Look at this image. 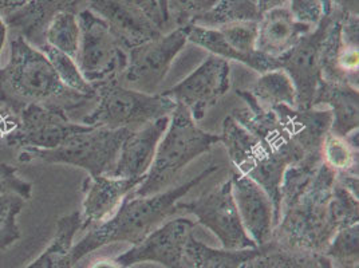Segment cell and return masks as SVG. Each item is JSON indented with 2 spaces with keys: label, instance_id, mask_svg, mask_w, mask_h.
Segmentation results:
<instances>
[{
  "label": "cell",
  "instance_id": "cell-23",
  "mask_svg": "<svg viewBox=\"0 0 359 268\" xmlns=\"http://www.w3.org/2000/svg\"><path fill=\"white\" fill-rule=\"evenodd\" d=\"M327 106L331 112V133L338 135L358 130L359 94L357 88L348 83L320 81L315 94L313 107Z\"/></svg>",
  "mask_w": 359,
  "mask_h": 268
},
{
  "label": "cell",
  "instance_id": "cell-42",
  "mask_svg": "<svg viewBox=\"0 0 359 268\" xmlns=\"http://www.w3.org/2000/svg\"><path fill=\"white\" fill-rule=\"evenodd\" d=\"M335 181L347 189L351 194L355 197H359V179L358 175L353 173H335Z\"/></svg>",
  "mask_w": 359,
  "mask_h": 268
},
{
  "label": "cell",
  "instance_id": "cell-14",
  "mask_svg": "<svg viewBox=\"0 0 359 268\" xmlns=\"http://www.w3.org/2000/svg\"><path fill=\"white\" fill-rule=\"evenodd\" d=\"M332 16L325 15L309 34L303 35L283 57L280 69L290 76L297 94V109H311L322 81L320 54Z\"/></svg>",
  "mask_w": 359,
  "mask_h": 268
},
{
  "label": "cell",
  "instance_id": "cell-2",
  "mask_svg": "<svg viewBox=\"0 0 359 268\" xmlns=\"http://www.w3.org/2000/svg\"><path fill=\"white\" fill-rule=\"evenodd\" d=\"M93 100L67 89L54 72L45 53L15 35L10 42V57L0 69V102L19 112L27 105L79 107Z\"/></svg>",
  "mask_w": 359,
  "mask_h": 268
},
{
  "label": "cell",
  "instance_id": "cell-50",
  "mask_svg": "<svg viewBox=\"0 0 359 268\" xmlns=\"http://www.w3.org/2000/svg\"><path fill=\"white\" fill-rule=\"evenodd\" d=\"M322 4H323V13H325V15H329L330 0H322Z\"/></svg>",
  "mask_w": 359,
  "mask_h": 268
},
{
  "label": "cell",
  "instance_id": "cell-29",
  "mask_svg": "<svg viewBox=\"0 0 359 268\" xmlns=\"http://www.w3.org/2000/svg\"><path fill=\"white\" fill-rule=\"evenodd\" d=\"M81 29L75 13L63 11L53 18L45 32V43L76 58L79 50Z\"/></svg>",
  "mask_w": 359,
  "mask_h": 268
},
{
  "label": "cell",
  "instance_id": "cell-47",
  "mask_svg": "<svg viewBox=\"0 0 359 268\" xmlns=\"http://www.w3.org/2000/svg\"><path fill=\"white\" fill-rule=\"evenodd\" d=\"M298 268H318L316 267V263H315V256L302 255Z\"/></svg>",
  "mask_w": 359,
  "mask_h": 268
},
{
  "label": "cell",
  "instance_id": "cell-32",
  "mask_svg": "<svg viewBox=\"0 0 359 268\" xmlns=\"http://www.w3.org/2000/svg\"><path fill=\"white\" fill-rule=\"evenodd\" d=\"M25 204L26 200L18 194H0V251L20 239L18 216Z\"/></svg>",
  "mask_w": 359,
  "mask_h": 268
},
{
  "label": "cell",
  "instance_id": "cell-33",
  "mask_svg": "<svg viewBox=\"0 0 359 268\" xmlns=\"http://www.w3.org/2000/svg\"><path fill=\"white\" fill-rule=\"evenodd\" d=\"M330 222L335 232L339 229L358 224L359 203L358 197L350 194L337 181L330 200Z\"/></svg>",
  "mask_w": 359,
  "mask_h": 268
},
{
  "label": "cell",
  "instance_id": "cell-7",
  "mask_svg": "<svg viewBox=\"0 0 359 268\" xmlns=\"http://www.w3.org/2000/svg\"><path fill=\"white\" fill-rule=\"evenodd\" d=\"M220 142L224 144L231 164L236 172L255 181L273 206L275 222L279 220L280 208V184L283 179L285 161L262 145L252 134L247 132L231 116L223 121Z\"/></svg>",
  "mask_w": 359,
  "mask_h": 268
},
{
  "label": "cell",
  "instance_id": "cell-25",
  "mask_svg": "<svg viewBox=\"0 0 359 268\" xmlns=\"http://www.w3.org/2000/svg\"><path fill=\"white\" fill-rule=\"evenodd\" d=\"M273 247V243H269L262 247L247 250H216L198 241L194 235L188 241L187 253L192 268H240L244 263L267 253Z\"/></svg>",
  "mask_w": 359,
  "mask_h": 268
},
{
  "label": "cell",
  "instance_id": "cell-52",
  "mask_svg": "<svg viewBox=\"0 0 359 268\" xmlns=\"http://www.w3.org/2000/svg\"><path fill=\"white\" fill-rule=\"evenodd\" d=\"M156 268H158V267H156Z\"/></svg>",
  "mask_w": 359,
  "mask_h": 268
},
{
  "label": "cell",
  "instance_id": "cell-20",
  "mask_svg": "<svg viewBox=\"0 0 359 268\" xmlns=\"http://www.w3.org/2000/svg\"><path fill=\"white\" fill-rule=\"evenodd\" d=\"M292 142L304 154L320 153L325 137L331 130V112L329 109H297L280 105L273 109Z\"/></svg>",
  "mask_w": 359,
  "mask_h": 268
},
{
  "label": "cell",
  "instance_id": "cell-8",
  "mask_svg": "<svg viewBox=\"0 0 359 268\" xmlns=\"http://www.w3.org/2000/svg\"><path fill=\"white\" fill-rule=\"evenodd\" d=\"M81 29L76 63L85 79L94 88L107 81L120 79L126 67L128 50L98 15L89 8L78 14Z\"/></svg>",
  "mask_w": 359,
  "mask_h": 268
},
{
  "label": "cell",
  "instance_id": "cell-40",
  "mask_svg": "<svg viewBox=\"0 0 359 268\" xmlns=\"http://www.w3.org/2000/svg\"><path fill=\"white\" fill-rule=\"evenodd\" d=\"M130 1L135 3L137 7H140L158 29L165 30L164 19L160 11L158 0H130Z\"/></svg>",
  "mask_w": 359,
  "mask_h": 268
},
{
  "label": "cell",
  "instance_id": "cell-17",
  "mask_svg": "<svg viewBox=\"0 0 359 268\" xmlns=\"http://www.w3.org/2000/svg\"><path fill=\"white\" fill-rule=\"evenodd\" d=\"M229 180L245 232L257 247L269 244L276 225L275 210L269 196L255 181L238 172H233Z\"/></svg>",
  "mask_w": 359,
  "mask_h": 268
},
{
  "label": "cell",
  "instance_id": "cell-6",
  "mask_svg": "<svg viewBox=\"0 0 359 268\" xmlns=\"http://www.w3.org/2000/svg\"><path fill=\"white\" fill-rule=\"evenodd\" d=\"M129 132L126 129L89 126L86 130L72 135L55 149H20L18 160L22 164L72 165L86 170L90 177L110 175Z\"/></svg>",
  "mask_w": 359,
  "mask_h": 268
},
{
  "label": "cell",
  "instance_id": "cell-12",
  "mask_svg": "<svg viewBox=\"0 0 359 268\" xmlns=\"http://www.w3.org/2000/svg\"><path fill=\"white\" fill-rule=\"evenodd\" d=\"M195 222L187 217L169 220L116 259L125 268L147 262L164 268H192L187 247L195 235Z\"/></svg>",
  "mask_w": 359,
  "mask_h": 268
},
{
  "label": "cell",
  "instance_id": "cell-46",
  "mask_svg": "<svg viewBox=\"0 0 359 268\" xmlns=\"http://www.w3.org/2000/svg\"><path fill=\"white\" fill-rule=\"evenodd\" d=\"M7 31L8 27L4 22V19L0 16V55H1V51L4 48V43H6V39H7Z\"/></svg>",
  "mask_w": 359,
  "mask_h": 268
},
{
  "label": "cell",
  "instance_id": "cell-18",
  "mask_svg": "<svg viewBox=\"0 0 359 268\" xmlns=\"http://www.w3.org/2000/svg\"><path fill=\"white\" fill-rule=\"evenodd\" d=\"M141 179H125L111 175H101L88 177L83 181L82 191L85 192L81 219V231L90 229L104 223L118 209L122 201L135 192V188L144 181Z\"/></svg>",
  "mask_w": 359,
  "mask_h": 268
},
{
  "label": "cell",
  "instance_id": "cell-45",
  "mask_svg": "<svg viewBox=\"0 0 359 268\" xmlns=\"http://www.w3.org/2000/svg\"><path fill=\"white\" fill-rule=\"evenodd\" d=\"M89 268H125L121 266L120 262L114 257H101L94 260Z\"/></svg>",
  "mask_w": 359,
  "mask_h": 268
},
{
  "label": "cell",
  "instance_id": "cell-1",
  "mask_svg": "<svg viewBox=\"0 0 359 268\" xmlns=\"http://www.w3.org/2000/svg\"><path fill=\"white\" fill-rule=\"evenodd\" d=\"M219 170V165H210L194 179L179 187L150 196H128L118 209L104 223L91 227L89 232L72 248L73 263L113 243L138 244L164 223L165 219L177 212V203L201 181Z\"/></svg>",
  "mask_w": 359,
  "mask_h": 268
},
{
  "label": "cell",
  "instance_id": "cell-41",
  "mask_svg": "<svg viewBox=\"0 0 359 268\" xmlns=\"http://www.w3.org/2000/svg\"><path fill=\"white\" fill-rule=\"evenodd\" d=\"M358 0H330V14L335 13L341 16L358 15Z\"/></svg>",
  "mask_w": 359,
  "mask_h": 268
},
{
  "label": "cell",
  "instance_id": "cell-31",
  "mask_svg": "<svg viewBox=\"0 0 359 268\" xmlns=\"http://www.w3.org/2000/svg\"><path fill=\"white\" fill-rule=\"evenodd\" d=\"M359 225L339 229L330 240L325 253L334 268H359Z\"/></svg>",
  "mask_w": 359,
  "mask_h": 268
},
{
  "label": "cell",
  "instance_id": "cell-44",
  "mask_svg": "<svg viewBox=\"0 0 359 268\" xmlns=\"http://www.w3.org/2000/svg\"><path fill=\"white\" fill-rule=\"evenodd\" d=\"M285 6H288V0H257V8H259L260 16L272 8L285 7Z\"/></svg>",
  "mask_w": 359,
  "mask_h": 268
},
{
  "label": "cell",
  "instance_id": "cell-27",
  "mask_svg": "<svg viewBox=\"0 0 359 268\" xmlns=\"http://www.w3.org/2000/svg\"><path fill=\"white\" fill-rule=\"evenodd\" d=\"M248 91L255 101L267 110L280 105L295 107L297 104L295 88L290 76L282 69L271 70L260 75L252 89Z\"/></svg>",
  "mask_w": 359,
  "mask_h": 268
},
{
  "label": "cell",
  "instance_id": "cell-19",
  "mask_svg": "<svg viewBox=\"0 0 359 268\" xmlns=\"http://www.w3.org/2000/svg\"><path fill=\"white\" fill-rule=\"evenodd\" d=\"M168 123L169 117H163L129 132L121 145L117 161L110 175L125 179L145 177Z\"/></svg>",
  "mask_w": 359,
  "mask_h": 268
},
{
  "label": "cell",
  "instance_id": "cell-34",
  "mask_svg": "<svg viewBox=\"0 0 359 268\" xmlns=\"http://www.w3.org/2000/svg\"><path fill=\"white\" fill-rule=\"evenodd\" d=\"M219 0H168L166 27H187L208 14Z\"/></svg>",
  "mask_w": 359,
  "mask_h": 268
},
{
  "label": "cell",
  "instance_id": "cell-9",
  "mask_svg": "<svg viewBox=\"0 0 359 268\" xmlns=\"http://www.w3.org/2000/svg\"><path fill=\"white\" fill-rule=\"evenodd\" d=\"M187 42L185 29L177 27L128 50V62L120 78L121 83L147 94H156Z\"/></svg>",
  "mask_w": 359,
  "mask_h": 268
},
{
  "label": "cell",
  "instance_id": "cell-38",
  "mask_svg": "<svg viewBox=\"0 0 359 268\" xmlns=\"http://www.w3.org/2000/svg\"><path fill=\"white\" fill-rule=\"evenodd\" d=\"M341 39L344 47L359 48V16H341Z\"/></svg>",
  "mask_w": 359,
  "mask_h": 268
},
{
  "label": "cell",
  "instance_id": "cell-24",
  "mask_svg": "<svg viewBox=\"0 0 359 268\" xmlns=\"http://www.w3.org/2000/svg\"><path fill=\"white\" fill-rule=\"evenodd\" d=\"M81 210H74L57 220L55 234L45 251L25 268H73L72 248L75 235L81 231Z\"/></svg>",
  "mask_w": 359,
  "mask_h": 268
},
{
  "label": "cell",
  "instance_id": "cell-28",
  "mask_svg": "<svg viewBox=\"0 0 359 268\" xmlns=\"http://www.w3.org/2000/svg\"><path fill=\"white\" fill-rule=\"evenodd\" d=\"M260 19L257 0H219L208 14L201 16L195 25L219 29L235 22H257Z\"/></svg>",
  "mask_w": 359,
  "mask_h": 268
},
{
  "label": "cell",
  "instance_id": "cell-51",
  "mask_svg": "<svg viewBox=\"0 0 359 268\" xmlns=\"http://www.w3.org/2000/svg\"><path fill=\"white\" fill-rule=\"evenodd\" d=\"M255 259V257H254ZM240 268H250V262H247V263H244V264H243V266H241V267Z\"/></svg>",
  "mask_w": 359,
  "mask_h": 268
},
{
  "label": "cell",
  "instance_id": "cell-16",
  "mask_svg": "<svg viewBox=\"0 0 359 268\" xmlns=\"http://www.w3.org/2000/svg\"><path fill=\"white\" fill-rule=\"evenodd\" d=\"M86 8L105 20L126 50L158 38V29L130 0H85Z\"/></svg>",
  "mask_w": 359,
  "mask_h": 268
},
{
  "label": "cell",
  "instance_id": "cell-13",
  "mask_svg": "<svg viewBox=\"0 0 359 268\" xmlns=\"http://www.w3.org/2000/svg\"><path fill=\"white\" fill-rule=\"evenodd\" d=\"M231 88V67L228 60L208 55L187 78L170 89L161 91L176 104L185 106L196 122L205 117Z\"/></svg>",
  "mask_w": 359,
  "mask_h": 268
},
{
  "label": "cell",
  "instance_id": "cell-48",
  "mask_svg": "<svg viewBox=\"0 0 359 268\" xmlns=\"http://www.w3.org/2000/svg\"><path fill=\"white\" fill-rule=\"evenodd\" d=\"M315 263L318 268H334L329 259L323 255H315Z\"/></svg>",
  "mask_w": 359,
  "mask_h": 268
},
{
  "label": "cell",
  "instance_id": "cell-15",
  "mask_svg": "<svg viewBox=\"0 0 359 268\" xmlns=\"http://www.w3.org/2000/svg\"><path fill=\"white\" fill-rule=\"evenodd\" d=\"M236 94L244 101L245 106L233 109L229 114L232 119L287 165L298 163L306 157L292 142L273 110L263 109L255 101L248 90H238Z\"/></svg>",
  "mask_w": 359,
  "mask_h": 268
},
{
  "label": "cell",
  "instance_id": "cell-37",
  "mask_svg": "<svg viewBox=\"0 0 359 268\" xmlns=\"http://www.w3.org/2000/svg\"><path fill=\"white\" fill-rule=\"evenodd\" d=\"M287 7L297 20L313 29L325 16L322 0H288Z\"/></svg>",
  "mask_w": 359,
  "mask_h": 268
},
{
  "label": "cell",
  "instance_id": "cell-22",
  "mask_svg": "<svg viewBox=\"0 0 359 268\" xmlns=\"http://www.w3.org/2000/svg\"><path fill=\"white\" fill-rule=\"evenodd\" d=\"M83 8H86L85 0H29L4 22L15 35L39 47L45 43L46 29L54 16L63 11L78 14Z\"/></svg>",
  "mask_w": 359,
  "mask_h": 268
},
{
  "label": "cell",
  "instance_id": "cell-36",
  "mask_svg": "<svg viewBox=\"0 0 359 268\" xmlns=\"http://www.w3.org/2000/svg\"><path fill=\"white\" fill-rule=\"evenodd\" d=\"M300 256L302 255L279 250L275 246L267 253H262L250 260V268H298Z\"/></svg>",
  "mask_w": 359,
  "mask_h": 268
},
{
  "label": "cell",
  "instance_id": "cell-30",
  "mask_svg": "<svg viewBox=\"0 0 359 268\" xmlns=\"http://www.w3.org/2000/svg\"><path fill=\"white\" fill-rule=\"evenodd\" d=\"M38 48H41L45 53L47 60H50L54 72L58 75L60 82L67 88V89L76 91L82 95L95 98V90L90 85L89 82L85 79V76L81 73L76 60L62 53L60 50H57L55 47H51L47 43L39 46Z\"/></svg>",
  "mask_w": 359,
  "mask_h": 268
},
{
  "label": "cell",
  "instance_id": "cell-10",
  "mask_svg": "<svg viewBox=\"0 0 359 268\" xmlns=\"http://www.w3.org/2000/svg\"><path fill=\"white\" fill-rule=\"evenodd\" d=\"M180 210L194 215L198 223L208 228L220 240L225 250H247L257 247L241 223L229 179L194 201H179L177 212Z\"/></svg>",
  "mask_w": 359,
  "mask_h": 268
},
{
  "label": "cell",
  "instance_id": "cell-39",
  "mask_svg": "<svg viewBox=\"0 0 359 268\" xmlns=\"http://www.w3.org/2000/svg\"><path fill=\"white\" fill-rule=\"evenodd\" d=\"M19 123V112L8 105L0 102V142L13 133Z\"/></svg>",
  "mask_w": 359,
  "mask_h": 268
},
{
  "label": "cell",
  "instance_id": "cell-3",
  "mask_svg": "<svg viewBox=\"0 0 359 268\" xmlns=\"http://www.w3.org/2000/svg\"><path fill=\"white\" fill-rule=\"evenodd\" d=\"M334 184L335 173L322 163L310 185L280 212L271 240L276 248L306 256L325 253L337 234L330 222Z\"/></svg>",
  "mask_w": 359,
  "mask_h": 268
},
{
  "label": "cell",
  "instance_id": "cell-4",
  "mask_svg": "<svg viewBox=\"0 0 359 268\" xmlns=\"http://www.w3.org/2000/svg\"><path fill=\"white\" fill-rule=\"evenodd\" d=\"M217 142H220V135L200 129L189 110L176 104L149 170L133 194L150 196L161 192L187 165L210 152Z\"/></svg>",
  "mask_w": 359,
  "mask_h": 268
},
{
  "label": "cell",
  "instance_id": "cell-21",
  "mask_svg": "<svg viewBox=\"0 0 359 268\" xmlns=\"http://www.w3.org/2000/svg\"><path fill=\"white\" fill-rule=\"evenodd\" d=\"M311 30V26L297 20L287 6L272 8L257 20L256 50L272 58H280Z\"/></svg>",
  "mask_w": 359,
  "mask_h": 268
},
{
  "label": "cell",
  "instance_id": "cell-49",
  "mask_svg": "<svg viewBox=\"0 0 359 268\" xmlns=\"http://www.w3.org/2000/svg\"><path fill=\"white\" fill-rule=\"evenodd\" d=\"M166 4H168V0H158V6H160V11H161V15L164 19L165 29L168 26V16H166Z\"/></svg>",
  "mask_w": 359,
  "mask_h": 268
},
{
  "label": "cell",
  "instance_id": "cell-11",
  "mask_svg": "<svg viewBox=\"0 0 359 268\" xmlns=\"http://www.w3.org/2000/svg\"><path fill=\"white\" fill-rule=\"evenodd\" d=\"M89 126L72 122L67 110L53 105H27L19 110V123L6 138V145L14 149H55L72 135Z\"/></svg>",
  "mask_w": 359,
  "mask_h": 268
},
{
  "label": "cell",
  "instance_id": "cell-26",
  "mask_svg": "<svg viewBox=\"0 0 359 268\" xmlns=\"http://www.w3.org/2000/svg\"><path fill=\"white\" fill-rule=\"evenodd\" d=\"M322 161L334 173L358 175V130L347 135L330 132L320 148Z\"/></svg>",
  "mask_w": 359,
  "mask_h": 268
},
{
  "label": "cell",
  "instance_id": "cell-5",
  "mask_svg": "<svg viewBox=\"0 0 359 268\" xmlns=\"http://www.w3.org/2000/svg\"><path fill=\"white\" fill-rule=\"evenodd\" d=\"M95 107L82 119L93 128L137 130L156 119L169 117L176 102L163 93L147 94L123 86L120 79L95 85Z\"/></svg>",
  "mask_w": 359,
  "mask_h": 268
},
{
  "label": "cell",
  "instance_id": "cell-35",
  "mask_svg": "<svg viewBox=\"0 0 359 268\" xmlns=\"http://www.w3.org/2000/svg\"><path fill=\"white\" fill-rule=\"evenodd\" d=\"M34 185L20 179L18 175V168L13 165L1 163L0 164V194H18L25 200H30Z\"/></svg>",
  "mask_w": 359,
  "mask_h": 268
},
{
  "label": "cell",
  "instance_id": "cell-43",
  "mask_svg": "<svg viewBox=\"0 0 359 268\" xmlns=\"http://www.w3.org/2000/svg\"><path fill=\"white\" fill-rule=\"evenodd\" d=\"M27 1L29 0H0V16L6 19L7 16L22 8Z\"/></svg>",
  "mask_w": 359,
  "mask_h": 268
}]
</instances>
